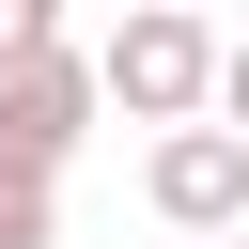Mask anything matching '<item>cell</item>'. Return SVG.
Listing matches in <instances>:
<instances>
[{
  "instance_id": "6da1fadb",
  "label": "cell",
  "mask_w": 249,
  "mask_h": 249,
  "mask_svg": "<svg viewBox=\"0 0 249 249\" xmlns=\"http://www.w3.org/2000/svg\"><path fill=\"white\" fill-rule=\"evenodd\" d=\"M93 93H109L124 124H156V140H171V124H218V31H202L187 0H140V16L93 47Z\"/></svg>"
},
{
  "instance_id": "7a4b0ae2",
  "label": "cell",
  "mask_w": 249,
  "mask_h": 249,
  "mask_svg": "<svg viewBox=\"0 0 249 249\" xmlns=\"http://www.w3.org/2000/svg\"><path fill=\"white\" fill-rule=\"evenodd\" d=\"M93 109H109V93H93V47L16 62V78H0V171H16V187H62V156L93 140Z\"/></svg>"
},
{
  "instance_id": "3957f363",
  "label": "cell",
  "mask_w": 249,
  "mask_h": 249,
  "mask_svg": "<svg viewBox=\"0 0 249 249\" xmlns=\"http://www.w3.org/2000/svg\"><path fill=\"white\" fill-rule=\"evenodd\" d=\"M140 202L187 233V249H218V233H249V140L233 124H171L156 156H140Z\"/></svg>"
},
{
  "instance_id": "277c9868",
  "label": "cell",
  "mask_w": 249,
  "mask_h": 249,
  "mask_svg": "<svg viewBox=\"0 0 249 249\" xmlns=\"http://www.w3.org/2000/svg\"><path fill=\"white\" fill-rule=\"evenodd\" d=\"M0 249H62V202H47V187H16V171H0Z\"/></svg>"
},
{
  "instance_id": "5b68a950",
  "label": "cell",
  "mask_w": 249,
  "mask_h": 249,
  "mask_svg": "<svg viewBox=\"0 0 249 249\" xmlns=\"http://www.w3.org/2000/svg\"><path fill=\"white\" fill-rule=\"evenodd\" d=\"M218 124H233V140H249V31H233V47H218Z\"/></svg>"
},
{
  "instance_id": "8992f818",
  "label": "cell",
  "mask_w": 249,
  "mask_h": 249,
  "mask_svg": "<svg viewBox=\"0 0 249 249\" xmlns=\"http://www.w3.org/2000/svg\"><path fill=\"white\" fill-rule=\"evenodd\" d=\"M218 249H249V233H218Z\"/></svg>"
}]
</instances>
